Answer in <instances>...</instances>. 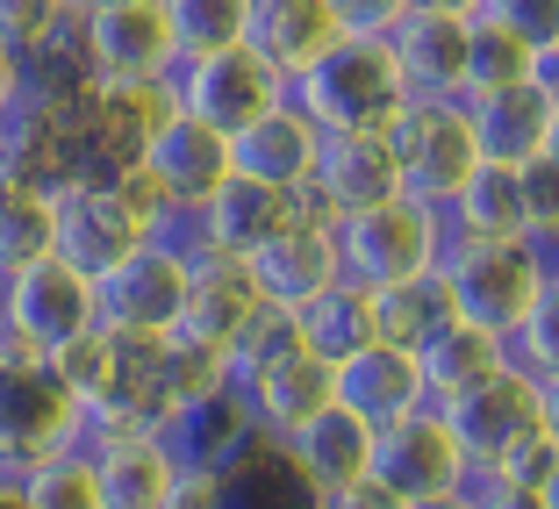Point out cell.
I'll return each mask as SVG.
<instances>
[{"instance_id":"1","label":"cell","mask_w":559,"mask_h":509,"mask_svg":"<svg viewBox=\"0 0 559 509\" xmlns=\"http://www.w3.org/2000/svg\"><path fill=\"white\" fill-rule=\"evenodd\" d=\"M438 287L444 309L460 323L488 330V338H510L524 316H538L545 301H559L552 287V251L545 245H488V237H444L438 251Z\"/></svg>"},{"instance_id":"2","label":"cell","mask_w":559,"mask_h":509,"mask_svg":"<svg viewBox=\"0 0 559 509\" xmlns=\"http://www.w3.org/2000/svg\"><path fill=\"white\" fill-rule=\"evenodd\" d=\"M287 100L323 137H337V130H388L409 94H402V72L380 36H337L309 72L287 80Z\"/></svg>"},{"instance_id":"3","label":"cell","mask_w":559,"mask_h":509,"mask_svg":"<svg viewBox=\"0 0 559 509\" xmlns=\"http://www.w3.org/2000/svg\"><path fill=\"white\" fill-rule=\"evenodd\" d=\"M330 245H337V280L352 287H395V280H416L438 265L444 251V215L430 201H409V194H388L373 209H352L330 223Z\"/></svg>"},{"instance_id":"4","label":"cell","mask_w":559,"mask_h":509,"mask_svg":"<svg viewBox=\"0 0 559 509\" xmlns=\"http://www.w3.org/2000/svg\"><path fill=\"white\" fill-rule=\"evenodd\" d=\"M559 173L552 158L531 165H488L480 158L466 173V187L444 201V237H488V245H545L552 251V223H559Z\"/></svg>"},{"instance_id":"5","label":"cell","mask_w":559,"mask_h":509,"mask_svg":"<svg viewBox=\"0 0 559 509\" xmlns=\"http://www.w3.org/2000/svg\"><path fill=\"white\" fill-rule=\"evenodd\" d=\"M80 438H86V410L58 380V366L44 352L15 345V338H0V474L50 460V452H72Z\"/></svg>"},{"instance_id":"6","label":"cell","mask_w":559,"mask_h":509,"mask_svg":"<svg viewBox=\"0 0 559 509\" xmlns=\"http://www.w3.org/2000/svg\"><path fill=\"white\" fill-rule=\"evenodd\" d=\"M50 366L86 410V424H158V338H116L94 323L66 352H50Z\"/></svg>"},{"instance_id":"7","label":"cell","mask_w":559,"mask_h":509,"mask_svg":"<svg viewBox=\"0 0 559 509\" xmlns=\"http://www.w3.org/2000/svg\"><path fill=\"white\" fill-rule=\"evenodd\" d=\"M438 416H444V430H452V445H460L466 481H474V474H495V466L510 460L531 430L559 424V394L531 388V380L510 374V366H495V374L474 380L466 394L438 402Z\"/></svg>"},{"instance_id":"8","label":"cell","mask_w":559,"mask_h":509,"mask_svg":"<svg viewBox=\"0 0 559 509\" xmlns=\"http://www.w3.org/2000/svg\"><path fill=\"white\" fill-rule=\"evenodd\" d=\"M144 215L116 194L108 173H72L50 187V259H66L72 273L100 280L108 265H122L144 245Z\"/></svg>"},{"instance_id":"9","label":"cell","mask_w":559,"mask_h":509,"mask_svg":"<svg viewBox=\"0 0 559 509\" xmlns=\"http://www.w3.org/2000/svg\"><path fill=\"white\" fill-rule=\"evenodd\" d=\"M280 100H287V80H280L251 44L201 50V58H180V66H173V108L209 122L215 137L251 130L259 116H273Z\"/></svg>"},{"instance_id":"10","label":"cell","mask_w":559,"mask_h":509,"mask_svg":"<svg viewBox=\"0 0 559 509\" xmlns=\"http://www.w3.org/2000/svg\"><path fill=\"white\" fill-rule=\"evenodd\" d=\"M388 151H395L402 194L430 201V209H444L466 187V173L480 165L466 100H402V116L388 122Z\"/></svg>"},{"instance_id":"11","label":"cell","mask_w":559,"mask_h":509,"mask_svg":"<svg viewBox=\"0 0 559 509\" xmlns=\"http://www.w3.org/2000/svg\"><path fill=\"white\" fill-rule=\"evenodd\" d=\"M180 295H187V251L165 237H144L122 265L94 280V323L116 338H173Z\"/></svg>"},{"instance_id":"12","label":"cell","mask_w":559,"mask_h":509,"mask_svg":"<svg viewBox=\"0 0 559 509\" xmlns=\"http://www.w3.org/2000/svg\"><path fill=\"white\" fill-rule=\"evenodd\" d=\"M0 330L29 352H66L72 338L94 330V280L72 273L66 259H36L0 280Z\"/></svg>"},{"instance_id":"13","label":"cell","mask_w":559,"mask_h":509,"mask_svg":"<svg viewBox=\"0 0 559 509\" xmlns=\"http://www.w3.org/2000/svg\"><path fill=\"white\" fill-rule=\"evenodd\" d=\"M366 481L388 488L395 502H416V495L466 488V460H460V445H452V430H444V416L424 402V410H409V416L373 430V445H366Z\"/></svg>"},{"instance_id":"14","label":"cell","mask_w":559,"mask_h":509,"mask_svg":"<svg viewBox=\"0 0 559 509\" xmlns=\"http://www.w3.org/2000/svg\"><path fill=\"white\" fill-rule=\"evenodd\" d=\"M86 466H94V488H100V509H158L173 474H180V452L165 445L158 424H86L80 438Z\"/></svg>"},{"instance_id":"15","label":"cell","mask_w":559,"mask_h":509,"mask_svg":"<svg viewBox=\"0 0 559 509\" xmlns=\"http://www.w3.org/2000/svg\"><path fill=\"white\" fill-rule=\"evenodd\" d=\"M466 122H474V144L488 165L559 158V86L552 80H516V86L466 94Z\"/></svg>"},{"instance_id":"16","label":"cell","mask_w":559,"mask_h":509,"mask_svg":"<svg viewBox=\"0 0 559 509\" xmlns=\"http://www.w3.org/2000/svg\"><path fill=\"white\" fill-rule=\"evenodd\" d=\"M330 223H337V215H330L323 201L301 187V215L287 223V230H273V237H265V245L245 259L259 301H273V309H295V301L323 295L330 280H337V245H330Z\"/></svg>"},{"instance_id":"17","label":"cell","mask_w":559,"mask_h":509,"mask_svg":"<svg viewBox=\"0 0 559 509\" xmlns=\"http://www.w3.org/2000/svg\"><path fill=\"white\" fill-rule=\"evenodd\" d=\"M136 165L151 173V187L165 194V209L180 215V223H194V209L230 180V137H215L209 122H194V116L173 108V116L144 137Z\"/></svg>"},{"instance_id":"18","label":"cell","mask_w":559,"mask_h":509,"mask_svg":"<svg viewBox=\"0 0 559 509\" xmlns=\"http://www.w3.org/2000/svg\"><path fill=\"white\" fill-rule=\"evenodd\" d=\"M72 22H80V58L94 80H173V66H180V44L165 29L158 0L108 8V15H72Z\"/></svg>"},{"instance_id":"19","label":"cell","mask_w":559,"mask_h":509,"mask_svg":"<svg viewBox=\"0 0 559 509\" xmlns=\"http://www.w3.org/2000/svg\"><path fill=\"white\" fill-rule=\"evenodd\" d=\"M380 44H388V58H395L409 100H460L466 94V15L402 8L395 29L380 36Z\"/></svg>"},{"instance_id":"20","label":"cell","mask_w":559,"mask_h":509,"mask_svg":"<svg viewBox=\"0 0 559 509\" xmlns=\"http://www.w3.org/2000/svg\"><path fill=\"white\" fill-rule=\"evenodd\" d=\"M330 402L352 410L359 424H395V416L424 410V374H416L409 345H388V338H366L345 359H330Z\"/></svg>"},{"instance_id":"21","label":"cell","mask_w":559,"mask_h":509,"mask_svg":"<svg viewBox=\"0 0 559 509\" xmlns=\"http://www.w3.org/2000/svg\"><path fill=\"white\" fill-rule=\"evenodd\" d=\"M259 309V287H251L245 259L230 251H187V295H180V316H173V338L201 352H230V338L251 323Z\"/></svg>"},{"instance_id":"22","label":"cell","mask_w":559,"mask_h":509,"mask_svg":"<svg viewBox=\"0 0 559 509\" xmlns=\"http://www.w3.org/2000/svg\"><path fill=\"white\" fill-rule=\"evenodd\" d=\"M295 215H301V194H280V187H259V180H245V173H230V180L194 209L180 251H230V259H251V251L273 230H287Z\"/></svg>"},{"instance_id":"23","label":"cell","mask_w":559,"mask_h":509,"mask_svg":"<svg viewBox=\"0 0 559 509\" xmlns=\"http://www.w3.org/2000/svg\"><path fill=\"white\" fill-rule=\"evenodd\" d=\"M173 116V80H94L86 100V173H116Z\"/></svg>"},{"instance_id":"24","label":"cell","mask_w":559,"mask_h":509,"mask_svg":"<svg viewBox=\"0 0 559 509\" xmlns=\"http://www.w3.org/2000/svg\"><path fill=\"white\" fill-rule=\"evenodd\" d=\"M309 194L323 201L330 215H352V209H373V201L402 194L388 130H337V137H323V144H316Z\"/></svg>"},{"instance_id":"25","label":"cell","mask_w":559,"mask_h":509,"mask_svg":"<svg viewBox=\"0 0 559 509\" xmlns=\"http://www.w3.org/2000/svg\"><path fill=\"white\" fill-rule=\"evenodd\" d=\"M316 144H323V130L301 116L295 100H280L273 116H259L251 130L230 137V173H245L259 187H280V194H301L316 173Z\"/></svg>"},{"instance_id":"26","label":"cell","mask_w":559,"mask_h":509,"mask_svg":"<svg viewBox=\"0 0 559 509\" xmlns=\"http://www.w3.org/2000/svg\"><path fill=\"white\" fill-rule=\"evenodd\" d=\"M516 80H559V44L516 29L502 8H474V15H466V94L516 86Z\"/></svg>"},{"instance_id":"27","label":"cell","mask_w":559,"mask_h":509,"mask_svg":"<svg viewBox=\"0 0 559 509\" xmlns=\"http://www.w3.org/2000/svg\"><path fill=\"white\" fill-rule=\"evenodd\" d=\"M337 36H345V22L330 15V0H251V15H245V44L280 80L309 72Z\"/></svg>"},{"instance_id":"28","label":"cell","mask_w":559,"mask_h":509,"mask_svg":"<svg viewBox=\"0 0 559 509\" xmlns=\"http://www.w3.org/2000/svg\"><path fill=\"white\" fill-rule=\"evenodd\" d=\"M158 430L187 466H215V474L237 466L251 445H259V424H251V410H245L237 388H215V394H201V402H187V410H173Z\"/></svg>"},{"instance_id":"29","label":"cell","mask_w":559,"mask_h":509,"mask_svg":"<svg viewBox=\"0 0 559 509\" xmlns=\"http://www.w3.org/2000/svg\"><path fill=\"white\" fill-rule=\"evenodd\" d=\"M366 445H373V424H359L352 410H316L309 424L295 430V438L280 445V460L301 474V488L323 495V488H345V481L366 474Z\"/></svg>"},{"instance_id":"30","label":"cell","mask_w":559,"mask_h":509,"mask_svg":"<svg viewBox=\"0 0 559 509\" xmlns=\"http://www.w3.org/2000/svg\"><path fill=\"white\" fill-rule=\"evenodd\" d=\"M245 394L251 424H259L265 445H287L301 424H309L316 410H330V359H316V352H295V359H280L273 374H259Z\"/></svg>"},{"instance_id":"31","label":"cell","mask_w":559,"mask_h":509,"mask_svg":"<svg viewBox=\"0 0 559 509\" xmlns=\"http://www.w3.org/2000/svg\"><path fill=\"white\" fill-rule=\"evenodd\" d=\"M495 366H502V338L460 323V316H444L424 345H416V374H424V402H430V410L452 402V394H466L474 380H488Z\"/></svg>"},{"instance_id":"32","label":"cell","mask_w":559,"mask_h":509,"mask_svg":"<svg viewBox=\"0 0 559 509\" xmlns=\"http://www.w3.org/2000/svg\"><path fill=\"white\" fill-rule=\"evenodd\" d=\"M50 259V180L0 165V280Z\"/></svg>"},{"instance_id":"33","label":"cell","mask_w":559,"mask_h":509,"mask_svg":"<svg viewBox=\"0 0 559 509\" xmlns=\"http://www.w3.org/2000/svg\"><path fill=\"white\" fill-rule=\"evenodd\" d=\"M295 338L301 352H316V359H345L352 345H366L373 338V316H366V287H352V280H330L323 295L295 301Z\"/></svg>"},{"instance_id":"34","label":"cell","mask_w":559,"mask_h":509,"mask_svg":"<svg viewBox=\"0 0 559 509\" xmlns=\"http://www.w3.org/2000/svg\"><path fill=\"white\" fill-rule=\"evenodd\" d=\"M366 316H373V338H388V345H409V352H416L452 309H444L438 273H416V280H395V287H373V295H366Z\"/></svg>"},{"instance_id":"35","label":"cell","mask_w":559,"mask_h":509,"mask_svg":"<svg viewBox=\"0 0 559 509\" xmlns=\"http://www.w3.org/2000/svg\"><path fill=\"white\" fill-rule=\"evenodd\" d=\"M223 502L230 509H309L316 495L301 488V474L280 460V445H251L237 466H223Z\"/></svg>"},{"instance_id":"36","label":"cell","mask_w":559,"mask_h":509,"mask_svg":"<svg viewBox=\"0 0 559 509\" xmlns=\"http://www.w3.org/2000/svg\"><path fill=\"white\" fill-rule=\"evenodd\" d=\"M8 488H15V509H100L94 466H86L80 445H72V452H50V460L15 466Z\"/></svg>"},{"instance_id":"37","label":"cell","mask_w":559,"mask_h":509,"mask_svg":"<svg viewBox=\"0 0 559 509\" xmlns=\"http://www.w3.org/2000/svg\"><path fill=\"white\" fill-rule=\"evenodd\" d=\"M301 338H295V316L273 309V301H259L251 309V323L230 338V352H223V374H230V388H251L259 374H273L280 359H295Z\"/></svg>"},{"instance_id":"38","label":"cell","mask_w":559,"mask_h":509,"mask_svg":"<svg viewBox=\"0 0 559 509\" xmlns=\"http://www.w3.org/2000/svg\"><path fill=\"white\" fill-rule=\"evenodd\" d=\"M165 29L180 44V58H201V50H230L245 44V15L251 0H158Z\"/></svg>"},{"instance_id":"39","label":"cell","mask_w":559,"mask_h":509,"mask_svg":"<svg viewBox=\"0 0 559 509\" xmlns=\"http://www.w3.org/2000/svg\"><path fill=\"white\" fill-rule=\"evenodd\" d=\"M552 316H559V301H545L538 316H524V323L502 338V366L510 374H524L531 388H545V394H559V345H552Z\"/></svg>"},{"instance_id":"40","label":"cell","mask_w":559,"mask_h":509,"mask_svg":"<svg viewBox=\"0 0 559 509\" xmlns=\"http://www.w3.org/2000/svg\"><path fill=\"white\" fill-rule=\"evenodd\" d=\"M66 22H72L66 0H0V44H15L22 58H44Z\"/></svg>"},{"instance_id":"41","label":"cell","mask_w":559,"mask_h":509,"mask_svg":"<svg viewBox=\"0 0 559 509\" xmlns=\"http://www.w3.org/2000/svg\"><path fill=\"white\" fill-rule=\"evenodd\" d=\"M495 481H510V488H531V495H552V502H559V424L531 430V438L516 445L510 460L495 466Z\"/></svg>"},{"instance_id":"42","label":"cell","mask_w":559,"mask_h":509,"mask_svg":"<svg viewBox=\"0 0 559 509\" xmlns=\"http://www.w3.org/2000/svg\"><path fill=\"white\" fill-rule=\"evenodd\" d=\"M158 509H230V502H223V474H215V466H187L180 460V474H173V488H165Z\"/></svg>"},{"instance_id":"43","label":"cell","mask_w":559,"mask_h":509,"mask_svg":"<svg viewBox=\"0 0 559 509\" xmlns=\"http://www.w3.org/2000/svg\"><path fill=\"white\" fill-rule=\"evenodd\" d=\"M409 0H330V15L345 22V36H388Z\"/></svg>"},{"instance_id":"44","label":"cell","mask_w":559,"mask_h":509,"mask_svg":"<svg viewBox=\"0 0 559 509\" xmlns=\"http://www.w3.org/2000/svg\"><path fill=\"white\" fill-rule=\"evenodd\" d=\"M466 488H474V509H559L552 495L510 488V481H495V474H474V481H466Z\"/></svg>"},{"instance_id":"45","label":"cell","mask_w":559,"mask_h":509,"mask_svg":"<svg viewBox=\"0 0 559 509\" xmlns=\"http://www.w3.org/2000/svg\"><path fill=\"white\" fill-rule=\"evenodd\" d=\"M309 509H395V495H388V488H373V481L359 474V481H345V488H323Z\"/></svg>"},{"instance_id":"46","label":"cell","mask_w":559,"mask_h":509,"mask_svg":"<svg viewBox=\"0 0 559 509\" xmlns=\"http://www.w3.org/2000/svg\"><path fill=\"white\" fill-rule=\"evenodd\" d=\"M22 94H29V58H22L15 44H0V116H8Z\"/></svg>"},{"instance_id":"47","label":"cell","mask_w":559,"mask_h":509,"mask_svg":"<svg viewBox=\"0 0 559 509\" xmlns=\"http://www.w3.org/2000/svg\"><path fill=\"white\" fill-rule=\"evenodd\" d=\"M395 509H474V488H444V495H416V502H395Z\"/></svg>"},{"instance_id":"48","label":"cell","mask_w":559,"mask_h":509,"mask_svg":"<svg viewBox=\"0 0 559 509\" xmlns=\"http://www.w3.org/2000/svg\"><path fill=\"white\" fill-rule=\"evenodd\" d=\"M72 15H108V8H136V0H66Z\"/></svg>"},{"instance_id":"49","label":"cell","mask_w":559,"mask_h":509,"mask_svg":"<svg viewBox=\"0 0 559 509\" xmlns=\"http://www.w3.org/2000/svg\"><path fill=\"white\" fill-rule=\"evenodd\" d=\"M409 8H444V15H474L480 0H409Z\"/></svg>"},{"instance_id":"50","label":"cell","mask_w":559,"mask_h":509,"mask_svg":"<svg viewBox=\"0 0 559 509\" xmlns=\"http://www.w3.org/2000/svg\"><path fill=\"white\" fill-rule=\"evenodd\" d=\"M0 165H8V137H0Z\"/></svg>"},{"instance_id":"51","label":"cell","mask_w":559,"mask_h":509,"mask_svg":"<svg viewBox=\"0 0 559 509\" xmlns=\"http://www.w3.org/2000/svg\"><path fill=\"white\" fill-rule=\"evenodd\" d=\"M0 338H8V330H0Z\"/></svg>"}]
</instances>
